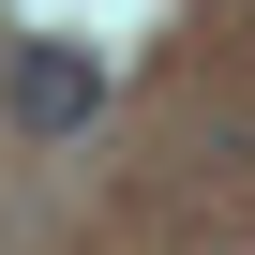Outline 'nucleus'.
<instances>
[{
    "instance_id": "1",
    "label": "nucleus",
    "mask_w": 255,
    "mask_h": 255,
    "mask_svg": "<svg viewBox=\"0 0 255 255\" xmlns=\"http://www.w3.org/2000/svg\"><path fill=\"white\" fill-rule=\"evenodd\" d=\"M90 105H105V60L60 45V30H30L15 45V120H30V135H90Z\"/></svg>"
}]
</instances>
